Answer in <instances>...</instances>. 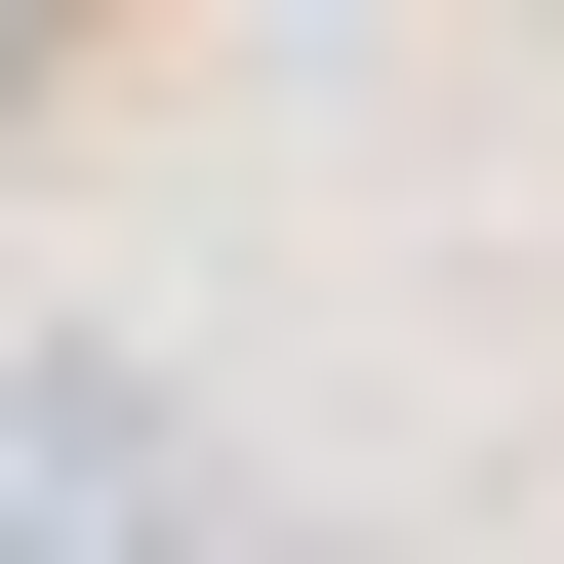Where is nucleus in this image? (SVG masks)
I'll return each instance as SVG.
<instances>
[{
    "label": "nucleus",
    "instance_id": "f257e3e1",
    "mask_svg": "<svg viewBox=\"0 0 564 564\" xmlns=\"http://www.w3.org/2000/svg\"><path fill=\"white\" fill-rule=\"evenodd\" d=\"M0 564H202V444H162V364H0Z\"/></svg>",
    "mask_w": 564,
    "mask_h": 564
}]
</instances>
